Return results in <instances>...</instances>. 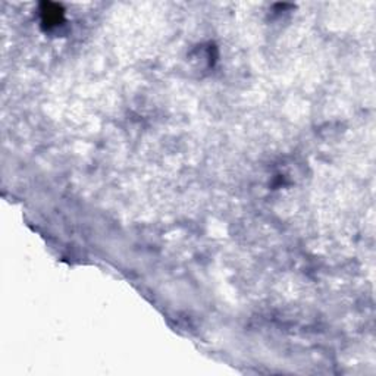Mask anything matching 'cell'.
Wrapping results in <instances>:
<instances>
[{
  "label": "cell",
  "mask_w": 376,
  "mask_h": 376,
  "mask_svg": "<svg viewBox=\"0 0 376 376\" xmlns=\"http://www.w3.org/2000/svg\"><path fill=\"white\" fill-rule=\"evenodd\" d=\"M46 9L43 11L45 22L49 25H58L62 21V12L56 5H45Z\"/></svg>",
  "instance_id": "6da1fadb"
}]
</instances>
